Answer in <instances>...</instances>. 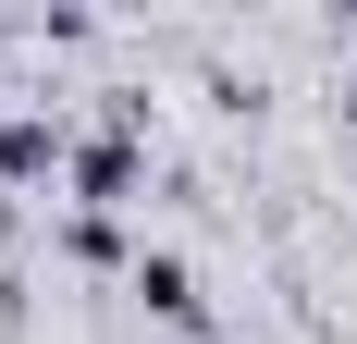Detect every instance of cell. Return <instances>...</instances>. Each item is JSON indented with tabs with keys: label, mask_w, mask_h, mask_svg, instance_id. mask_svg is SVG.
Segmentation results:
<instances>
[{
	"label": "cell",
	"mask_w": 357,
	"mask_h": 344,
	"mask_svg": "<svg viewBox=\"0 0 357 344\" xmlns=\"http://www.w3.org/2000/svg\"><path fill=\"white\" fill-rule=\"evenodd\" d=\"M62 258H74V271H123V283H136V258H123V221H99V209H74V221H62Z\"/></svg>",
	"instance_id": "2"
},
{
	"label": "cell",
	"mask_w": 357,
	"mask_h": 344,
	"mask_svg": "<svg viewBox=\"0 0 357 344\" xmlns=\"http://www.w3.org/2000/svg\"><path fill=\"white\" fill-rule=\"evenodd\" d=\"M123 295H136V308H148V320H173V332H185V344L210 332V295H197V271H185L173 246H136V283H123Z\"/></svg>",
	"instance_id": "1"
}]
</instances>
